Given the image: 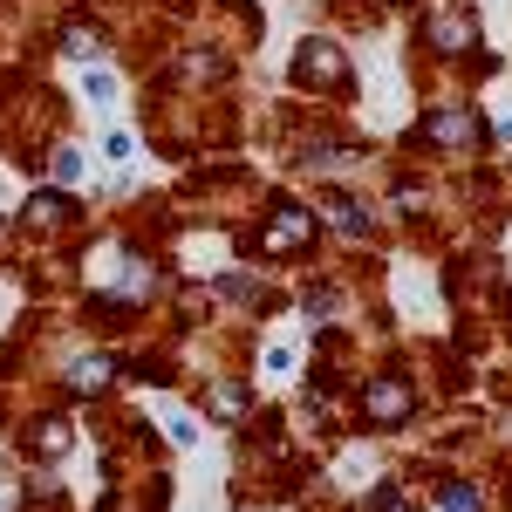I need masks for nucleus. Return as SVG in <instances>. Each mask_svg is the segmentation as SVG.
<instances>
[{
    "mask_svg": "<svg viewBox=\"0 0 512 512\" xmlns=\"http://www.w3.org/2000/svg\"><path fill=\"white\" fill-rule=\"evenodd\" d=\"M362 410H369V424H396V417L410 410V390H403V383H376Z\"/></svg>",
    "mask_w": 512,
    "mask_h": 512,
    "instance_id": "f257e3e1",
    "label": "nucleus"
},
{
    "mask_svg": "<svg viewBox=\"0 0 512 512\" xmlns=\"http://www.w3.org/2000/svg\"><path fill=\"white\" fill-rule=\"evenodd\" d=\"M301 82H342V55L315 41V48H301Z\"/></svg>",
    "mask_w": 512,
    "mask_h": 512,
    "instance_id": "f03ea898",
    "label": "nucleus"
},
{
    "mask_svg": "<svg viewBox=\"0 0 512 512\" xmlns=\"http://www.w3.org/2000/svg\"><path fill=\"white\" fill-rule=\"evenodd\" d=\"M301 233H308V219H301V212H280V226L267 233V246H294Z\"/></svg>",
    "mask_w": 512,
    "mask_h": 512,
    "instance_id": "7ed1b4c3",
    "label": "nucleus"
},
{
    "mask_svg": "<svg viewBox=\"0 0 512 512\" xmlns=\"http://www.w3.org/2000/svg\"><path fill=\"white\" fill-rule=\"evenodd\" d=\"M103 376H110V362H103V355L76 362V390H103Z\"/></svg>",
    "mask_w": 512,
    "mask_h": 512,
    "instance_id": "20e7f679",
    "label": "nucleus"
},
{
    "mask_svg": "<svg viewBox=\"0 0 512 512\" xmlns=\"http://www.w3.org/2000/svg\"><path fill=\"white\" fill-rule=\"evenodd\" d=\"M82 96H89V103H110V96H117V82L103 76V69H89V76H82Z\"/></svg>",
    "mask_w": 512,
    "mask_h": 512,
    "instance_id": "39448f33",
    "label": "nucleus"
},
{
    "mask_svg": "<svg viewBox=\"0 0 512 512\" xmlns=\"http://www.w3.org/2000/svg\"><path fill=\"white\" fill-rule=\"evenodd\" d=\"M465 130H472L465 117H431V130H424V137H444V144H451V137H465Z\"/></svg>",
    "mask_w": 512,
    "mask_h": 512,
    "instance_id": "423d86ee",
    "label": "nucleus"
},
{
    "mask_svg": "<svg viewBox=\"0 0 512 512\" xmlns=\"http://www.w3.org/2000/svg\"><path fill=\"white\" fill-rule=\"evenodd\" d=\"M55 178L76 185V178H82V151H62V158H55Z\"/></svg>",
    "mask_w": 512,
    "mask_h": 512,
    "instance_id": "0eeeda50",
    "label": "nucleus"
},
{
    "mask_svg": "<svg viewBox=\"0 0 512 512\" xmlns=\"http://www.w3.org/2000/svg\"><path fill=\"white\" fill-rule=\"evenodd\" d=\"M444 512H478V499L465 492V485H451V492H444Z\"/></svg>",
    "mask_w": 512,
    "mask_h": 512,
    "instance_id": "6e6552de",
    "label": "nucleus"
}]
</instances>
